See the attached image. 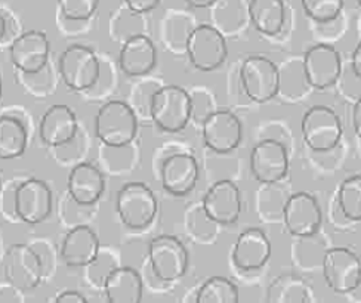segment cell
Listing matches in <instances>:
<instances>
[{
    "mask_svg": "<svg viewBox=\"0 0 361 303\" xmlns=\"http://www.w3.org/2000/svg\"><path fill=\"white\" fill-rule=\"evenodd\" d=\"M58 70L64 85L76 92L94 87L101 75V64L97 54L83 44L68 47L59 56Z\"/></svg>",
    "mask_w": 361,
    "mask_h": 303,
    "instance_id": "52a82bcc",
    "label": "cell"
},
{
    "mask_svg": "<svg viewBox=\"0 0 361 303\" xmlns=\"http://www.w3.org/2000/svg\"><path fill=\"white\" fill-rule=\"evenodd\" d=\"M283 221L290 235L308 238L320 230L323 211L312 194L300 191L290 195L286 202L283 207Z\"/></svg>",
    "mask_w": 361,
    "mask_h": 303,
    "instance_id": "8fae6325",
    "label": "cell"
},
{
    "mask_svg": "<svg viewBox=\"0 0 361 303\" xmlns=\"http://www.w3.org/2000/svg\"><path fill=\"white\" fill-rule=\"evenodd\" d=\"M273 253L271 241L259 228H247L235 240L231 259L233 264L245 272L262 269Z\"/></svg>",
    "mask_w": 361,
    "mask_h": 303,
    "instance_id": "d6986e66",
    "label": "cell"
},
{
    "mask_svg": "<svg viewBox=\"0 0 361 303\" xmlns=\"http://www.w3.org/2000/svg\"><path fill=\"white\" fill-rule=\"evenodd\" d=\"M27 130L23 121L11 114L0 116V159L12 160L24 154Z\"/></svg>",
    "mask_w": 361,
    "mask_h": 303,
    "instance_id": "484cf974",
    "label": "cell"
},
{
    "mask_svg": "<svg viewBox=\"0 0 361 303\" xmlns=\"http://www.w3.org/2000/svg\"><path fill=\"white\" fill-rule=\"evenodd\" d=\"M240 300L237 285L227 277L207 278L197 292V303H237Z\"/></svg>",
    "mask_w": 361,
    "mask_h": 303,
    "instance_id": "4316f807",
    "label": "cell"
},
{
    "mask_svg": "<svg viewBox=\"0 0 361 303\" xmlns=\"http://www.w3.org/2000/svg\"><path fill=\"white\" fill-rule=\"evenodd\" d=\"M204 215L215 223L231 225L242 215V194L230 179H221L207 190L203 199Z\"/></svg>",
    "mask_w": 361,
    "mask_h": 303,
    "instance_id": "2e32d148",
    "label": "cell"
},
{
    "mask_svg": "<svg viewBox=\"0 0 361 303\" xmlns=\"http://www.w3.org/2000/svg\"><path fill=\"white\" fill-rule=\"evenodd\" d=\"M102 289L110 303H138L142 299L144 284L137 269L117 266L104 281Z\"/></svg>",
    "mask_w": 361,
    "mask_h": 303,
    "instance_id": "cb8c5ba5",
    "label": "cell"
},
{
    "mask_svg": "<svg viewBox=\"0 0 361 303\" xmlns=\"http://www.w3.org/2000/svg\"><path fill=\"white\" fill-rule=\"evenodd\" d=\"M185 52L190 63L200 71H214L219 68L228 56V44L218 28L200 24L192 27L187 42Z\"/></svg>",
    "mask_w": 361,
    "mask_h": 303,
    "instance_id": "8992f818",
    "label": "cell"
},
{
    "mask_svg": "<svg viewBox=\"0 0 361 303\" xmlns=\"http://www.w3.org/2000/svg\"><path fill=\"white\" fill-rule=\"evenodd\" d=\"M199 163L188 153H175L164 159L160 168V180L164 191L175 197L190 194L199 182Z\"/></svg>",
    "mask_w": 361,
    "mask_h": 303,
    "instance_id": "e0dca14e",
    "label": "cell"
},
{
    "mask_svg": "<svg viewBox=\"0 0 361 303\" xmlns=\"http://www.w3.org/2000/svg\"><path fill=\"white\" fill-rule=\"evenodd\" d=\"M116 211L128 228L144 230L157 216L156 194L144 182H128L116 194Z\"/></svg>",
    "mask_w": 361,
    "mask_h": 303,
    "instance_id": "3957f363",
    "label": "cell"
},
{
    "mask_svg": "<svg viewBox=\"0 0 361 303\" xmlns=\"http://www.w3.org/2000/svg\"><path fill=\"white\" fill-rule=\"evenodd\" d=\"M55 300L63 302V303H86L87 302V299L79 290H73V289L64 290L59 295H56Z\"/></svg>",
    "mask_w": 361,
    "mask_h": 303,
    "instance_id": "1f68e13d",
    "label": "cell"
},
{
    "mask_svg": "<svg viewBox=\"0 0 361 303\" xmlns=\"http://www.w3.org/2000/svg\"><path fill=\"white\" fill-rule=\"evenodd\" d=\"M219 0H185V4L191 8L195 9H204V8H210L214 6Z\"/></svg>",
    "mask_w": 361,
    "mask_h": 303,
    "instance_id": "e575fe53",
    "label": "cell"
},
{
    "mask_svg": "<svg viewBox=\"0 0 361 303\" xmlns=\"http://www.w3.org/2000/svg\"><path fill=\"white\" fill-rule=\"evenodd\" d=\"M138 133V116L125 101L105 102L95 116L97 138L110 148H125Z\"/></svg>",
    "mask_w": 361,
    "mask_h": 303,
    "instance_id": "7a4b0ae2",
    "label": "cell"
},
{
    "mask_svg": "<svg viewBox=\"0 0 361 303\" xmlns=\"http://www.w3.org/2000/svg\"><path fill=\"white\" fill-rule=\"evenodd\" d=\"M323 278L336 295H348L361 285V261L350 249L334 247L323 256Z\"/></svg>",
    "mask_w": 361,
    "mask_h": 303,
    "instance_id": "9c48e42d",
    "label": "cell"
},
{
    "mask_svg": "<svg viewBox=\"0 0 361 303\" xmlns=\"http://www.w3.org/2000/svg\"><path fill=\"white\" fill-rule=\"evenodd\" d=\"M247 15L257 32L277 36L286 23L284 0H249Z\"/></svg>",
    "mask_w": 361,
    "mask_h": 303,
    "instance_id": "d4e9b609",
    "label": "cell"
},
{
    "mask_svg": "<svg viewBox=\"0 0 361 303\" xmlns=\"http://www.w3.org/2000/svg\"><path fill=\"white\" fill-rule=\"evenodd\" d=\"M5 35H6V20L4 17V13L0 12V42L4 40Z\"/></svg>",
    "mask_w": 361,
    "mask_h": 303,
    "instance_id": "d590c367",
    "label": "cell"
},
{
    "mask_svg": "<svg viewBox=\"0 0 361 303\" xmlns=\"http://www.w3.org/2000/svg\"><path fill=\"white\" fill-rule=\"evenodd\" d=\"M246 97L257 104H265L274 99L281 89V74L276 63L262 55L247 56L240 67Z\"/></svg>",
    "mask_w": 361,
    "mask_h": 303,
    "instance_id": "277c9868",
    "label": "cell"
},
{
    "mask_svg": "<svg viewBox=\"0 0 361 303\" xmlns=\"http://www.w3.org/2000/svg\"><path fill=\"white\" fill-rule=\"evenodd\" d=\"M79 129L76 113L64 104H55L43 113L39 123V135L44 145L64 147L73 141Z\"/></svg>",
    "mask_w": 361,
    "mask_h": 303,
    "instance_id": "ffe728a7",
    "label": "cell"
},
{
    "mask_svg": "<svg viewBox=\"0 0 361 303\" xmlns=\"http://www.w3.org/2000/svg\"><path fill=\"white\" fill-rule=\"evenodd\" d=\"M2 94H4V83H2V75H0V99H2Z\"/></svg>",
    "mask_w": 361,
    "mask_h": 303,
    "instance_id": "8d00e7d4",
    "label": "cell"
},
{
    "mask_svg": "<svg viewBox=\"0 0 361 303\" xmlns=\"http://www.w3.org/2000/svg\"><path fill=\"white\" fill-rule=\"evenodd\" d=\"M300 4L311 21L327 24L338 20L345 0H300Z\"/></svg>",
    "mask_w": 361,
    "mask_h": 303,
    "instance_id": "f1b7e54d",
    "label": "cell"
},
{
    "mask_svg": "<svg viewBox=\"0 0 361 303\" xmlns=\"http://www.w3.org/2000/svg\"><path fill=\"white\" fill-rule=\"evenodd\" d=\"M148 114L159 129L169 133L180 132L192 118V98L188 90L176 85L157 87L149 95Z\"/></svg>",
    "mask_w": 361,
    "mask_h": 303,
    "instance_id": "6da1fadb",
    "label": "cell"
},
{
    "mask_svg": "<svg viewBox=\"0 0 361 303\" xmlns=\"http://www.w3.org/2000/svg\"><path fill=\"white\" fill-rule=\"evenodd\" d=\"M49 54V39L39 30H28L21 33L9 48L12 66L24 74H37L42 71L48 64Z\"/></svg>",
    "mask_w": 361,
    "mask_h": 303,
    "instance_id": "9a60e30c",
    "label": "cell"
},
{
    "mask_svg": "<svg viewBox=\"0 0 361 303\" xmlns=\"http://www.w3.org/2000/svg\"><path fill=\"white\" fill-rule=\"evenodd\" d=\"M353 128L357 138L361 141V97L357 99L353 109Z\"/></svg>",
    "mask_w": 361,
    "mask_h": 303,
    "instance_id": "d6a6232c",
    "label": "cell"
},
{
    "mask_svg": "<svg viewBox=\"0 0 361 303\" xmlns=\"http://www.w3.org/2000/svg\"><path fill=\"white\" fill-rule=\"evenodd\" d=\"M157 64V48L142 33L129 36L118 51V67L129 78H144Z\"/></svg>",
    "mask_w": 361,
    "mask_h": 303,
    "instance_id": "ac0fdd59",
    "label": "cell"
},
{
    "mask_svg": "<svg viewBox=\"0 0 361 303\" xmlns=\"http://www.w3.org/2000/svg\"><path fill=\"white\" fill-rule=\"evenodd\" d=\"M300 132L305 145L314 153L335 149L342 140V121L335 110L326 105H314L300 121Z\"/></svg>",
    "mask_w": 361,
    "mask_h": 303,
    "instance_id": "5b68a950",
    "label": "cell"
},
{
    "mask_svg": "<svg viewBox=\"0 0 361 303\" xmlns=\"http://www.w3.org/2000/svg\"><path fill=\"white\" fill-rule=\"evenodd\" d=\"M101 252L97 233L86 225L70 230L61 242V257L68 268H87Z\"/></svg>",
    "mask_w": 361,
    "mask_h": 303,
    "instance_id": "7402d4cb",
    "label": "cell"
},
{
    "mask_svg": "<svg viewBox=\"0 0 361 303\" xmlns=\"http://www.w3.org/2000/svg\"><path fill=\"white\" fill-rule=\"evenodd\" d=\"M105 190V178L92 163H79L70 171L67 191L80 206L95 204Z\"/></svg>",
    "mask_w": 361,
    "mask_h": 303,
    "instance_id": "603a6c76",
    "label": "cell"
},
{
    "mask_svg": "<svg viewBox=\"0 0 361 303\" xmlns=\"http://www.w3.org/2000/svg\"><path fill=\"white\" fill-rule=\"evenodd\" d=\"M148 261L160 281L173 283L187 274L190 257L183 241L173 235H159L149 241Z\"/></svg>",
    "mask_w": 361,
    "mask_h": 303,
    "instance_id": "ba28073f",
    "label": "cell"
},
{
    "mask_svg": "<svg viewBox=\"0 0 361 303\" xmlns=\"http://www.w3.org/2000/svg\"><path fill=\"white\" fill-rule=\"evenodd\" d=\"M0 190H2V179H0Z\"/></svg>",
    "mask_w": 361,
    "mask_h": 303,
    "instance_id": "f35d334b",
    "label": "cell"
},
{
    "mask_svg": "<svg viewBox=\"0 0 361 303\" xmlns=\"http://www.w3.org/2000/svg\"><path fill=\"white\" fill-rule=\"evenodd\" d=\"M5 271L8 281L21 290L37 287L42 280L40 257L27 246L17 245L9 249L5 259Z\"/></svg>",
    "mask_w": 361,
    "mask_h": 303,
    "instance_id": "44dd1931",
    "label": "cell"
},
{
    "mask_svg": "<svg viewBox=\"0 0 361 303\" xmlns=\"http://www.w3.org/2000/svg\"><path fill=\"white\" fill-rule=\"evenodd\" d=\"M351 68H353V73L355 74V78L361 80V40L358 42L351 55Z\"/></svg>",
    "mask_w": 361,
    "mask_h": 303,
    "instance_id": "836d02e7",
    "label": "cell"
},
{
    "mask_svg": "<svg viewBox=\"0 0 361 303\" xmlns=\"http://www.w3.org/2000/svg\"><path fill=\"white\" fill-rule=\"evenodd\" d=\"M58 6L68 21H87L98 11L99 0H58Z\"/></svg>",
    "mask_w": 361,
    "mask_h": 303,
    "instance_id": "f546056e",
    "label": "cell"
},
{
    "mask_svg": "<svg viewBox=\"0 0 361 303\" xmlns=\"http://www.w3.org/2000/svg\"><path fill=\"white\" fill-rule=\"evenodd\" d=\"M338 204L345 218L354 222L361 221V175L342 182L338 191Z\"/></svg>",
    "mask_w": 361,
    "mask_h": 303,
    "instance_id": "83f0119b",
    "label": "cell"
},
{
    "mask_svg": "<svg viewBox=\"0 0 361 303\" xmlns=\"http://www.w3.org/2000/svg\"><path fill=\"white\" fill-rule=\"evenodd\" d=\"M250 172L261 184L271 185L289 172V154L277 140H264L250 151Z\"/></svg>",
    "mask_w": 361,
    "mask_h": 303,
    "instance_id": "5bb4252c",
    "label": "cell"
},
{
    "mask_svg": "<svg viewBox=\"0 0 361 303\" xmlns=\"http://www.w3.org/2000/svg\"><path fill=\"white\" fill-rule=\"evenodd\" d=\"M161 0H125L126 8L133 13H147L149 11L156 9L160 5Z\"/></svg>",
    "mask_w": 361,
    "mask_h": 303,
    "instance_id": "4dcf8cb0",
    "label": "cell"
},
{
    "mask_svg": "<svg viewBox=\"0 0 361 303\" xmlns=\"http://www.w3.org/2000/svg\"><path fill=\"white\" fill-rule=\"evenodd\" d=\"M204 145L216 154H227L238 148L243 138L240 118L228 110H214L202 121Z\"/></svg>",
    "mask_w": 361,
    "mask_h": 303,
    "instance_id": "4fadbf2b",
    "label": "cell"
},
{
    "mask_svg": "<svg viewBox=\"0 0 361 303\" xmlns=\"http://www.w3.org/2000/svg\"><path fill=\"white\" fill-rule=\"evenodd\" d=\"M357 4L360 5V8H361V0H357Z\"/></svg>",
    "mask_w": 361,
    "mask_h": 303,
    "instance_id": "74e56055",
    "label": "cell"
},
{
    "mask_svg": "<svg viewBox=\"0 0 361 303\" xmlns=\"http://www.w3.org/2000/svg\"><path fill=\"white\" fill-rule=\"evenodd\" d=\"M305 82L319 90L332 87L338 83L342 73L341 54L327 43L311 47L302 59Z\"/></svg>",
    "mask_w": 361,
    "mask_h": 303,
    "instance_id": "7c38bea8",
    "label": "cell"
},
{
    "mask_svg": "<svg viewBox=\"0 0 361 303\" xmlns=\"http://www.w3.org/2000/svg\"><path fill=\"white\" fill-rule=\"evenodd\" d=\"M54 207V194L47 182L27 179L15 188L13 211L23 222L36 225L47 219Z\"/></svg>",
    "mask_w": 361,
    "mask_h": 303,
    "instance_id": "30bf717a",
    "label": "cell"
}]
</instances>
